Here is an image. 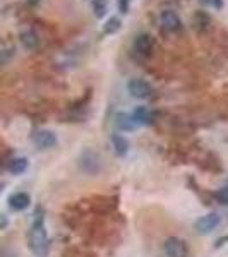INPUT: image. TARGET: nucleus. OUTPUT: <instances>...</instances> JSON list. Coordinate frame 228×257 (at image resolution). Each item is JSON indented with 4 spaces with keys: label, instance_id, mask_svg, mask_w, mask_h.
<instances>
[{
    "label": "nucleus",
    "instance_id": "nucleus-7",
    "mask_svg": "<svg viewBox=\"0 0 228 257\" xmlns=\"http://www.w3.org/2000/svg\"><path fill=\"white\" fill-rule=\"evenodd\" d=\"M31 204V199L26 192H16L9 197V206L14 211H24Z\"/></svg>",
    "mask_w": 228,
    "mask_h": 257
},
{
    "label": "nucleus",
    "instance_id": "nucleus-23",
    "mask_svg": "<svg viewBox=\"0 0 228 257\" xmlns=\"http://www.w3.org/2000/svg\"><path fill=\"white\" fill-rule=\"evenodd\" d=\"M28 4H30V6L35 7V6H38V4H40V0H28Z\"/></svg>",
    "mask_w": 228,
    "mask_h": 257
},
{
    "label": "nucleus",
    "instance_id": "nucleus-19",
    "mask_svg": "<svg viewBox=\"0 0 228 257\" xmlns=\"http://www.w3.org/2000/svg\"><path fill=\"white\" fill-rule=\"evenodd\" d=\"M117 4H119L120 12H122V14H127V12H129V7H131L132 0H117Z\"/></svg>",
    "mask_w": 228,
    "mask_h": 257
},
{
    "label": "nucleus",
    "instance_id": "nucleus-15",
    "mask_svg": "<svg viewBox=\"0 0 228 257\" xmlns=\"http://www.w3.org/2000/svg\"><path fill=\"white\" fill-rule=\"evenodd\" d=\"M91 7L94 11V16L98 19H103L106 14V7H108V0H91Z\"/></svg>",
    "mask_w": 228,
    "mask_h": 257
},
{
    "label": "nucleus",
    "instance_id": "nucleus-12",
    "mask_svg": "<svg viewBox=\"0 0 228 257\" xmlns=\"http://www.w3.org/2000/svg\"><path fill=\"white\" fill-rule=\"evenodd\" d=\"M19 40H21V43H23V47L28 50H35L40 45L38 35H36L35 31H23L19 36Z\"/></svg>",
    "mask_w": 228,
    "mask_h": 257
},
{
    "label": "nucleus",
    "instance_id": "nucleus-14",
    "mask_svg": "<svg viewBox=\"0 0 228 257\" xmlns=\"http://www.w3.org/2000/svg\"><path fill=\"white\" fill-rule=\"evenodd\" d=\"M26 168H28V160L26 158H14V160L9 161V165H7V170H9L11 173H14V175L23 173Z\"/></svg>",
    "mask_w": 228,
    "mask_h": 257
},
{
    "label": "nucleus",
    "instance_id": "nucleus-8",
    "mask_svg": "<svg viewBox=\"0 0 228 257\" xmlns=\"http://www.w3.org/2000/svg\"><path fill=\"white\" fill-rule=\"evenodd\" d=\"M134 48L136 52L141 53V55H149L153 50V38L149 35H139L138 38L134 40Z\"/></svg>",
    "mask_w": 228,
    "mask_h": 257
},
{
    "label": "nucleus",
    "instance_id": "nucleus-6",
    "mask_svg": "<svg viewBox=\"0 0 228 257\" xmlns=\"http://www.w3.org/2000/svg\"><path fill=\"white\" fill-rule=\"evenodd\" d=\"M161 24H163L165 30L170 31V33H175V31H179L182 28L180 18L173 11H163V12H161Z\"/></svg>",
    "mask_w": 228,
    "mask_h": 257
},
{
    "label": "nucleus",
    "instance_id": "nucleus-9",
    "mask_svg": "<svg viewBox=\"0 0 228 257\" xmlns=\"http://www.w3.org/2000/svg\"><path fill=\"white\" fill-rule=\"evenodd\" d=\"M99 160L96 158V155L94 153H86L84 156L81 158V168L84 170V172H88V173H96L98 170H99Z\"/></svg>",
    "mask_w": 228,
    "mask_h": 257
},
{
    "label": "nucleus",
    "instance_id": "nucleus-2",
    "mask_svg": "<svg viewBox=\"0 0 228 257\" xmlns=\"http://www.w3.org/2000/svg\"><path fill=\"white\" fill-rule=\"evenodd\" d=\"M219 221H221V218H219L216 213H209V214H206V216H201L194 223V230H196L199 235H209L211 231L219 225Z\"/></svg>",
    "mask_w": 228,
    "mask_h": 257
},
{
    "label": "nucleus",
    "instance_id": "nucleus-3",
    "mask_svg": "<svg viewBox=\"0 0 228 257\" xmlns=\"http://www.w3.org/2000/svg\"><path fill=\"white\" fill-rule=\"evenodd\" d=\"M163 248L167 257H187V243L179 237L167 238Z\"/></svg>",
    "mask_w": 228,
    "mask_h": 257
},
{
    "label": "nucleus",
    "instance_id": "nucleus-21",
    "mask_svg": "<svg viewBox=\"0 0 228 257\" xmlns=\"http://www.w3.org/2000/svg\"><path fill=\"white\" fill-rule=\"evenodd\" d=\"M211 6H214V9H221L223 7V0H208Z\"/></svg>",
    "mask_w": 228,
    "mask_h": 257
},
{
    "label": "nucleus",
    "instance_id": "nucleus-16",
    "mask_svg": "<svg viewBox=\"0 0 228 257\" xmlns=\"http://www.w3.org/2000/svg\"><path fill=\"white\" fill-rule=\"evenodd\" d=\"M120 26H122V23H120L119 18H110L105 23V26H103V33L105 35H113V33H117L120 30Z\"/></svg>",
    "mask_w": 228,
    "mask_h": 257
},
{
    "label": "nucleus",
    "instance_id": "nucleus-1",
    "mask_svg": "<svg viewBox=\"0 0 228 257\" xmlns=\"http://www.w3.org/2000/svg\"><path fill=\"white\" fill-rule=\"evenodd\" d=\"M28 247H30L31 254L35 257H47L50 252L48 235L47 230H45V223L41 214L35 218L30 231H28Z\"/></svg>",
    "mask_w": 228,
    "mask_h": 257
},
{
    "label": "nucleus",
    "instance_id": "nucleus-22",
    "mask_svg": "<svg viewBox=\"0 0 228 257\" xmlns=\"http://www.w3.org/2000/svg\"><path fill=\"white\" fill-rule=\"evenodd\" d=\"M0 257H18V255H16L12 250H2V254H0Z\"/></svg>",
    "mask_w": 228,
    "mask_h": 257
},
{
    "label": "nucleus",
    "instance_id": "nucleus-18",
    "mask_svg": "<svg viewBox=\"0 0 228 257\" xmlns=\"http://www.w3.org/2000/svg\"><path fill=\"white\" fill-rule=\"evenodd\" d=\"M216 197L219 199V202H223V204H228V187L219 189L218 192H216Z\"/></svg>",
    "mask_w": 228,
    "mask_h": 257
},
{
    "label": "nucleus",
    "instance_id": "nucleus-4",
    "mask_svg": "<svg viewBox=\"0 0 228 257\" xmlns=\"http://www.w3.org/2000/svg\"><path fill=\"white\" fill-rule=\"evenodd\" d=\"M127 89H129V93L132 96L138 98V99H146L153 94L151 84L143 79H131L127 82Z\"/></svg>",
    "mask_w": 228,
    "mask_h": 257
},
{
    "label": "nucleus",
    "instance_id": "nucleus-20",
    "mask_svg": "<svg viewBox=\"0 0 228 257\" xmlns=\"http://www.w3.org/2000/svg\"><path fill=\"white\" fill-rule=\"evenodd\" d=\"M7 226H9V218L0 213V230H6Z\"/></svg>",
    "mask_w": 228,
    "mask_h": 257
},
{
    "label": "nucleus",
    "instance_id": "nucleus-5",
    "mask_svg": "<svg viewBox=\"0 0 228 257\" xmlns=\"http://www.w3.org/2000/svg\"><path fill=\"white\" fill-rule=\"evenodd\" d=\"M33 143H35L40 149H48L57 144V138H55V134L50 131H38V132H35V136H33Z\"/></svg>",
    "mask_w": 228,
    "mask_h": 257
},
{
    "label": "nucleus",
    "instance_id": "nucleus-11",
    "mask_svg": "<svg viewBox=\"0 0 228 257\" xmlns=\"http://www.w3.org/2000/svg\"><path fill=\"white\" fill-rule=\"evenodd\" d=\"M132 118H134V122L138 123V125H146V123L149 125V123L153 122V113L146 106H138V108L134 110V113H132Z\"/></svg>",
    "mask_w": 228,
    "mask_h": 257
},
{
    "label": "nucleus",
    "instance_id": "nucleus-17",
    "mask_svg": "<svg viewBox=\"0 0 228 257\" xmlns=\"http://www.w3.org/2000/svg\"><path fill=\"white\" fill-rule=\"evenodd\" d=\"M12 57H14V48H4V50H0V67H4V65L9 64Z\"/></svg>",
    "mask_w": 228,
    "mask_h": 257
},
{
    "label": "nucleus",
    "instance_id": "nucleus-10",
    "mask_svg": "<svg viewBox=\"0 0 228 257\" xmlns=\"http://www.w3.org/2000/svg\"><path fill=\"white\" fill-rule=\"evenodd\" d=\"M115 125H117L119 131H126V132H131L138 128V123L134 122L132 115H127V113H119L117 117H115Z\"/></svg>",
    "mask_w": 228,
    "mask_h": 257
},
{
    "label": "nucleus",
    "instance_id": "nucleus-13",
    "mask_svg": "<svg viewBox=\"0 0 228 257\" xmlns=\"http://www.w3.org/2000/svg\"><path fill=\"white\" fill-rule=\"evenodd\" d=\"M111 143H113V148H115V153H117L119 156H124L127 151H129V141H127L124 136H111Z\"/></svg>",
    "mask_w": 228,
    "mask_h": 257
}]
</instances>
